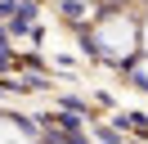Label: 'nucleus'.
Returning a JSON list of instances; mask_svg holds the SVG:
<instances>
[{"label": "nucleus", "instance_id": "nucleus-1", "mask_svg": "<svg viewBox=\"0 0 148 144\" xmlns=\"http://www.w3.org/2000/svg\"><path fill=\"white\" fill-rule=\"evenodd\" d=\"M94 45H99L103 54H112V59H130V54L139 50V27H135V18L108 14L99 27H94Z\"/></svg>", "mask_w": 148, "mask_h": 144}, {"label": "nucleus", "instance_id": "nucleus-4", "mask_svg": "<svg viewBox=\"0 0 148 144\" xmlns=\"http://www.w3.org/2000/svg\"><path fill=\"white\" fill-rule=\"evenodd\" d=\"M139 45L148 50V18H144V27H139Z\"/></svg>", "mask_w": 148, "mask_h": 144}, {"label": "nucleus", "instance_id": "nucleus-3", "mask_svg": "<svg viewBox=\"0 0 148 144\" xmlns=\"http://www.w3.org/2000/svg\"><path fill=\"white\" fill-rule=\"evenodd\" d=\"M135 81H139V86L148 90V59H144V63H139V68H135Z\"/></svg>", "mask_w": 148, "mask_h": 144}, {"label": "nucleus", "instance_id": "nucleus-2", "mask_svg": "<svg viewBox=\"0 0 148 144\" xmlns=\"http://www.w3.org/2000/svg\"><path fill=\"white\" fill-rule=\"evenodd\" d=\"M0 144H36L32 140V131L23 122H14V117H0Z\"/></svg>", "mask_w": 148, "mask_h": 144}]
</instances>
